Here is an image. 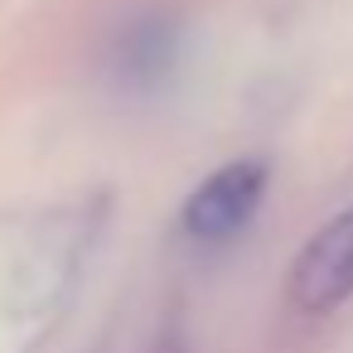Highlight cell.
<instances>
[{
  "label": "cell",
  "instance_id": "1",
  "mask_svg": "<svg viewBox=\"0 0 353 353\" xmlns=\"http://www.w3.org/2000/svg\"><path fill=\"white\" fill-rule=\"evenodd\" d=\"M266 160L247 155V160H228L218 174H208L189 199H184V232L199 237V242H223L232 237L237 228L252 223V213L261 208V194H266Z\"/></svg>",
  "mask_w": 353,
  "mask_h": 353
},
{
  "label": "cell",
  "instance_id": "2",
  "mask_svg": "<svg viewBox=\"0 0 353 353\" xmlns=\"http://www.w3.org/2000/svg\"><path fill=\"white\" fill-rule=\"evenodd\" d=\"M353 300V203L329 218L290 266V305L305 314H329Z\"/></svg>",
  "mask_w": 353,
  "mask_h": 353
}]
</instances>
